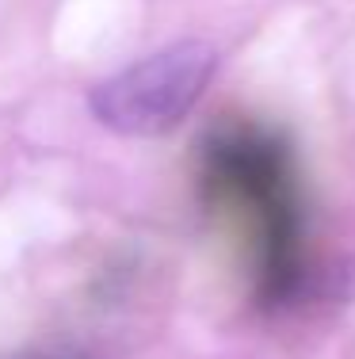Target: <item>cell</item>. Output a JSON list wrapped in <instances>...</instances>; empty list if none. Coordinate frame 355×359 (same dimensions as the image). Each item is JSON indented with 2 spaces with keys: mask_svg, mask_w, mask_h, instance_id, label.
<instances>
[{
  "mask_svg": "<svg viewBox=\"0 0 355 359\" xmlns=\"http://www.w3.org/2000/svg\"><path fill=\"white\" fill-rule=\"evenodd\" d=\"M218 73V46L183 39L123 65L88 88V111L123 138H160L176 130Z\"/></svg>",
  "mask_w": 355,
  "mask_h": 359,
  "instance_id": "cell-1",
  "label": "cell"
}]
</instances>
